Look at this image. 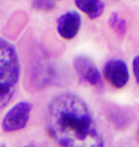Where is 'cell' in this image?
<instances>
[{
  "instance_id": "1",
  "label": "cell",
  "mask_w": 139,
  "mask_h": 147,
  "mask_svg": "<svg viewBox=\"0 0 139 147\" xmlns=\"http://www.w3.org/2000/svg\"><path fill=\"white\" fill-rule=\"evenodd\" d=\"M47 130L60 147H104V140L80 96L64 92L49 102Z\"/></svg>"
},
{
  "instance_id": "12",
  "label": "cell",
  "mask_w": 139,
  "mask_h": 147,
  "mask_svg": "<svg viewBox=\"0 0 139 147\" xmlns=\"http://www.w3.org/2000/svg\"><path fill=\"white\" fill-rule=\"evenodd\" d=\"M0 147H6V146L4 144H2V145H0Z\"/></svg>"
},
{
  "instance_id": "11",
  "label": "cell",
  "mask_w": 139,
  "mask_h": 147,
  "mask_svg": "<svg viewBox=\"0 0 139 147\" xmlns=\"http://www.w3.org/2000/svg\"><path fill=\"white\" fill-rule=\"evenodd\" d=\"M132 73H134L136 83L139 85V55L134 57L132 59Z\"/></svg>"
},
{
  "instance_id": "14",
  "label": "cell",
  "mask_w": 139,
  "mask_h": 147,
  "mask_svg": "<svg viewBox=\"0 0 139 147\" xmlns=\"http://www.w3.org/2000/svg\"><path fill=\"white\" fill-rule=\"evenodd\" d=\"M54 1L56 2V1H60V0H54Z\"/></svg>"
},
{
  "instance_id": "2",
  "label": "cell",
  "mask_w": 139,
  "mask_h": 147,
  "mask_svg": "<svg viewBox=\"0 0 139 147\" xmlns=\"http://www.w3.org/2000/svg\"><path fill=\"white\" fill-rule=\"evenodd\" d=\"M20 76V62L14 46L0 37V110L10 103Z\"/></svg>"
},
{
  "instance_id": "13",
  "label": "cell",
  "mask_w": 139,
  "mask_h": 147,
  "mask_svg": "<svg viewBox=\"0 0 139 147\" xmlns=\"http://www.w3.org/2000/svg\"><path fill=\"white\" fill-rule=\"evenodd\" d=\"M23 147H32V146H29V145H26V146H23Z\"/></svg>"
},
{
  "instance_id": "10",
  "label": "cell",
  "mask_w": 139,
  "mask_h": 147,
  "mask_svg": "<svg viewBox=\"0 0 139 147\" xmlns=\"http://www.w3.org/2000/svg\"><path fill=\"white\" fill-rule=\"evenodd\" d=\"M120 110L112 111L110 115V120L114 125V127L124 128L129 124V117L126 114L119 113Z\"/></svg>"
},
{
  "instance_id": "7",
  "label": "cell",
  "mask_w": 139,
  "mask_h": 147,
  "mask_svg": "<svg viewBox=\"0 0 139 147\" xmlns=\"http://www.w3.org/2000/svg\"><path fill=\"white\" fill-rule=\"evenodd\" d=\"M75 6L90 19H96L103 14L105 4L102 0H73Z\"/></svg>"
},
{
  "instance_id": "9",
  "label": "cell",
  "mask_w": 139,
  "mask_h": 147,
  "mask_svg": "<svg viewBox=\"0 0 139 147\" xmlns=\"http://www.w3.org/2000/svg\"><path fill=\"white\" fill-rule=\"evenodd\" d=\"M54 0H32L31 7L37 11H45L50 13L55 9Z\"/></svg>"
},
{
  "instance_id": "5",
  "label": "cell",
  "mask_w": 139,
  "mask_h": 147,
  "mask_svg": "<svg viewBox=\"0 0 139 147\" xmlns=\"http://www.w3.org/2000/svg\"><path fill=\"white\" fill-rule=\"evenodd\" d=\"M103 76L115 89H122L130 79L129 67L123 59L112 58L105 63Z\"/></svg>"
},
{
  "instance_id": "4",
  "label": "cell",
  "mask_w": 139,
  "mask_h": 147,
  "mask_svg": "<svg viewBox=\"0 0 139 147\" xmlns=\"http://www.w3.org/2000/svg\"><path fill=\"white\" fill-rule=\"evenodd\" d=\"M73 68L81 80L94 87L103 85L102 76L94 61L87 55H77L73 59Z\"/></svg>"
},
{
  "instance_id": "6",
  "label": "cell",
  "mask_w": 139,
  "mask_h": 147,
  "mask_svg": "<svg viewBox=\"0 0 139 147\" xmlns=\"http://www.w3.org/2000/svg\"><path fill=\"white\" fill-rule=\"evenodd\" d=\"M81 16L76 11H69L57 18L58 34L65 40H72L78 34L81 28Z\"/></svg>"
},
{
  "instance_id": "8",
  "label": "cell",
  "mask_w": 139,
  "mask_h": 147,
  "mask_svg": "<svg viewBox=\"0 0 139 147\" xmlns=\"http://www.w3.org/2000/svg\"><path fill=\"white\" fill-rule=\"evenodd\" d=\"M108 24L114 33H116L119 36H124L128 30L126 20L121 18L117 13H111L108 20Z\"/></svg>"
},
{
  "instance_id": "15",
  "label": "cell",
  "mask_w": 139,
  "mask_h": 147,
  "mask_svg": "<svg viewBox=\"0 0 139 147\" xmlns=\"http://www.w3.org/2000/svg\"><path fill=\"white\" fill-rule=\"evenodd\" d=\"M138 134H139V131H138Z\"/></svg>"
},
{
  "instance_id": "3",
  "label": "cell",
  "mask_w": 139,
  "mask_h": 147,
  "mask_svg": "<svg viewBox=\"0 0 139 147\" xmlns=\"http://www.w3.org/2000/svg\"><path fill=\"white\" fill-rule=\"evenodd\" d=\"M32 104L29 101H19L5 114L3 117L1 126L3 131L6 133H13L20 131L27 126Z\"/></svg>"
}]
</instances>
